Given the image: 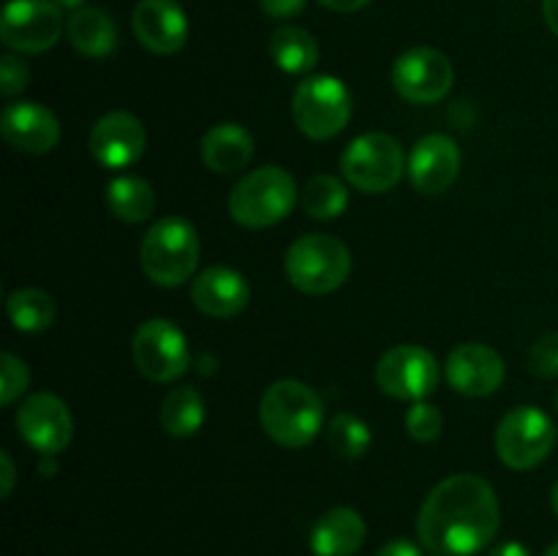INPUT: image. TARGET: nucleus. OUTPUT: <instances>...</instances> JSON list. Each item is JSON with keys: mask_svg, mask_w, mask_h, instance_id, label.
I'll return each instance as SVG.
<instances>
[{"mask_svg": "<svg viewBox=\"0 0 558 556\" xmlns=\"http://www.w3.org/2000/svg\"><path fill=\"white\" fill-rule=\"evenodd\" d=\"M501 523L494 485L472 472L450 474L425 496L417 537L434 556H474L490 545Z\"/></svg>", "mask_w": 558, "mask_h": 556, "instance_id": "f257e3e1", "label": "nucleus"}, {"mask_svg": "<svg viewBox=\"0 0 558 556\" xmlns=\"http://www.w3.org/2000/svg\"><path fill=\"white\" fill-rule=\"evenodd\" d=\"M259 423L276 445L298 450L325 428V401L305 382L278 379L262 392Z\"/></svg>", "mask_w": 558, "mask_h": 556, "instance_id": "f03ea898", "label": "nucleus"}, {"mask_svg": "<svg viewBox=\"0 0 558 556\" xmlns=\"http://www.w3.org/2000/svg\"><path fill=\"white\" fill-rule=\"evenodd\" d=\"M199 265V232L180 216H167L147 229L142 240V270L158 287H180Z\"/></svg>", "mask_w": 558, "mask_h": 556, "instance_id": "7ed1b4c3", "label": "nucleus"}, {"mask_svg": "<svg viewBox=\"0 0 558 556\" xmlns=\"http://www.w3.org/2000/svg\"><path fill=\"white\" fill-rule=\"evenodd\" d=\"M298 205V183L287 169L267 164L243 174L229 194V216L245 229H265L283 221Z\"/></svg>", "mask_w": 558, "mask_h": 556, "instance_id": "20e7f679", "label": "nucleus"}, {"mask_svg": "<svg viewBox=\"0 0 558 556\" xmlns=\"http://www.w3.org/2000/svg\"><path fill=\"white\" fill-rule=\"evenodd\" d=\"M283 267L294 289L319 298L347 283L352 273V251L330 234H305L289 245Z\"/></svg>", "mask_w": 558, "mask_h": 556, "instance_id": "39448f33", "label": "nucleus"}, {"mask_svg": "<svg viewBox=\"0 0 558 556\" xmlns=\"http://www.w3.org/2000/svg\"><path fill=\"white\" fill-rule=\"evenodd\" d=\"M407 172L403 147L396 136L368 131L354 136L341 156V174L363 194H385Z\"/></svg>", "mask_w": 558, "mask_h": 556, "instance_id": "423d86ee", "label": "nucleus"}, {"mask_svg": "<svg viewBox=\"0 0 558 556\" xmlns=\"http://www.w3.org/2000/svg\"><path fill=\"white\" fill-rule=\"evenodd\" d=\"M292 114L308 140H332L352 120V93L338 76H305L294 90Z\"/></svg>", "mask_w": 558, "mask_h": 556, "instance_id": "0eeeda50", "label": "nucleus"}, {"mask_svg": "<svg viewBox=\"0 0 558 556\" xmlns=\"http://www.w3.org/2000/svg\"><path fill=\"white\" fill-rule=\"evenodd\" d=\"M556 445V425L539 407H515L496 425V456L505 467L526 472L539 467Z\"/></svg>", "mask_w": 558, "mask_h": 556, "instance_id": "6e6552de", "label": "nucleus"}, {"mask_svg": "<svg viewBox=\"0 0 558 556\" xmlns=\"http://www.w3.org/2000/svg\"><path fill=\"white\" fill-rule=\"evenodd\" d=\"M131 358L145 379L167 385L180 379L191 365V349L183 330L169 319H147L136 327Z\"/></svg>", "mask_w": 558, "mask_h": 556, "instance_id": "1a4fd4ad", "label": "nucleus"}, {"mask_svg": "<svg viewBox=\"0 0 558 556\" xmlns=\"http://www.w3.org/2000/svg\"><path fill=\"white\" fill-rule=\"evenodd\" d=\"M376 385L385 396L398 401H423L439 385L436 354L417 343L387 349L376 363Z\"/></svg>", "mask_w": 558, "mask_h": 556, "instance_id": "9d476101", "label": "nucleus"}, {"mask_svg": "<svg viewBox=\"0 0 558 556\" xmlns=\"http://www.w3.org/2000/svg\"><path fill=\"white\" fill-rule=\"evenodd\" d=\"M63 11L54 0H9L0 16V38L9 49L38 55L63 36Z\"/></svg>", "mask_w": 558, "mask_h": 556, "instance_id": "9b49d317", "label": "nucleus"}, {"mask_svg": "<svg viewBox=\"0 0 558 556\" xmlns=\"http://www.w3.org/2000/svg\"><path fill=\"white\" fill-rule=\"evenodd\" d=\"M392 87L409 104H436L452 90L456 69L450 58L434 47L407 49L392 65Z\"/></svg>", "mask_w": 558, "mask_h": 556, "instance_id": "f8f14e48", "label": "nucleus"}, {"mask_svg": "<svg viewBox=\"0 0 558 556\" xmlns=\"http://www.w3.org/2000/svg\"><path fill=\"white\" fill-rule=\"evenodd\" d=\"M16 431L41 456H60L74 436L69 403L54 392H33L16 409Z\"/></svg>", "mask_w": 558, "mask_h": 556, "instance_id": "ddd939ff", "label": "nucleus"}, {"mask_svg": "<svg viewBox=\"0 0 558 556\" xmlns=\"http://www.w3.org/2000/svg\"><path fill=\"white\" fill-rule=\"evenodd\" d=\"M93 158L107 169L134 167L147 147V131L136 114L114 109L96 120L87 140Z\"/></svg>", "mask_w": 558, "mask_h": 556, "instance_id": "4468645a", "label": "nucleus"}, {"mask_svg": "<svg viewBox=\"0 0 558 556\" xmlns=\"http://www.w3.org/2000/svg\"><path fill=\"white\" fill-rule=\"evenodd\" d=\"M505 358L488 343H461L447 358V382L456 392L469 398L490 396L505 382Z\"/></svg>", "mask_w": 558, "mask_h": 556, "instance_id": "2eb2a0df", "label": "nucleus"}, {"mask_svg": "<svg viewBox=\"0 0 558 556\" xmlns=\"http://www.w3.org/2000/svg\"><path fill=\"white\" fill-rule=\"evenodd\" d=\"M407 172L420 194H445L458 180V172H461V150H458L450 136L428 134L409 153Z\"/></svg>", "mask_w": 558, "mask_h": 556, "instance_id": "dca6fc26", "label": "nucleus"}, {"mask_svg": "<svg viewBox=\"0 0 558 556\" xmlns=\"http://www.w3.org/2000/svg\"><path fill=\"white\" fill-rule=\"evenodd\" d=\"M131 25L136 41L153 55H174L189 41V16L174 0H140Z\"/></svg>", "mask_w": 558, "mask_h": 556, "instance_id": "f3484780", "label": "nucleus"}, {"mask_svg": "<svg viewBox=\"0 0 558 556\" xmlns=\"http://www.w3.org/2000/svg\"><path fill=\"white\" fill-rule=\"evenodd\" d=\"M0 131L11 147L44 156L60 142V123L52 109L38 101H11L0 114Z\"/></svg>", "mask_w": 558, "mask_h": 556, "instance_id": "a211bd4d", "label": "nucleus"}, {"mask_svg": "<svg viewBox=\"0 0 558 556\" xmlns=\"http://www.w3.org/2000/svg\"><path fill=\"white\" fill-rule=\"evenodd\" d=\"M191 300H194V305L205 316L232 319V316H238L248 305L251 287L243 273L216 265L196 273L194 283H191Z\"/></svg>", "mask_w": 558, "mask_h": 556, "instance_id": "6ab92c4d", "label": "nucleus"}, {"mask_svg": "<svg viewBox=\"0 0 558 556\" xmlns=\"http://www.w3.org/2000/svg\"><path fill=\"white\" fill-rule=\"evenodd\" d=\"M365 518L352 507H332L311 527L308 545L314 556H354L365 543Z\"/></svg>", "mask_w": 558, "mask_h": 556, "instance_id": "aec40b11", "label": "nucleus"}, {"mask_svg": "<svg viewBox=\"0 0 558 556\" xmlns=\"http://www.w3.org/2000/svg\"><path fill=\"white\" fill-rule=\"evenodd\" d=\"M202 161L216 174H238L254 158V136L238 123H216L202 136Z\"/></svg>", "mask_w": 558, "mask_h": 556, "instance_id": "412c9836", "label": "nucleus"}, {"mask_svg": "<svg viewBox=\"0 0 558 556\" xmlns=\"http://www.w3.org/2000/svg\"><path fill=\"white\" fill-rule=\"evenodd\" d=\"M65 36L71 47L85 58H109L118 49V27L104 9L82 5L65 22Z\"/></svg>", "mask_w": 558, "mask_h": 556, "instance_id": "4be33fe9", "label": "nucleus"}, {"mask_svg": "<svg viewBox=\"0 0 558 556\" xmlns=\"http://www.w3.org/2000/svg\"><path fill=\"white\" fill-rule=\"evenodd\" d=\"M104 202L118 221L142 223L156 210V191L147 180L134 178V174H118L107 183Z\"/></svg>", "mask_w": 558, "mask_h": 556, "instance_id": "5701e85b", "label": "nucleus"}, {"mask_svg": "<svg viewBox=\"0 0 558 556\" xmlns=\"http://www.w3.org/2000/svg\"><path fill=\"white\" fill-rule=\"evenodd\" d=\"M161 428L174 439H189L205 425V398L196 387L180 385L167 392L161 401Z\"/></svg>", "mask_w": 558, "mask_h": 556, "instance_id": "b1692460", "label": "nucleus"}, {"mask_svg": "<svg viewBox=\"0 0 558 556\" xmlns=\"http://www.w3.org/2000/svg\"><path fill=\"white\" fill-rule=\"evenodd\" d=\"M270 55L278 69L287 71V74L303 76L311 74L319 63V44L303 27L287 25L272 33Z\"/></svg>", "mask_w": 558, "mask_h": 556, "instance_id": "393cba45", "label": "nucleus"}, {"mask_svg": "<svg viewBox=\"0 0 558 556\" xmlns=\"http://www.w3.org/2000/svg\"><path fill=\"white\" fill-rule=\"evenodd\" d=\"M5 311H9L11 325L20 333H44L54 322V300L49 298L44 289L25 287L16 289L5 300Z\"/></svg>", "mask_w": 558, "mask_h": 556, "instance_id": "a878e982", "label": "nucleus"}, {"mask_svg": "<svg viewBox=\"0 0 558 556\" xmlns=\"http://www.w3.org/2000/svg\"><path fill=\"white\" fill-rule=\"evenodd\" d=\"M349 205V189L336 174H316L305 183L303 210L316 221H332Z\"/></svg>", "mask_w": 558, "mask_h": 556, "instance_id": "bb28decb", "label": "nucleus"}, {"mask_svg": "<svg viewBox=\"0 0 558 556\" xmlns=\"http://www.w3.org/2000/svg\"><path fill=\"white\" fill-rule=\"evenodd\" d=\"M327 442H330L332 452L341 458H363L371 447V428L365 420H360L352 412L332 414L327 423Z\"/></svg>", "mask_w": 558, "mask_h": 556, "instance_id": "cd10ccee", "label": "nucleus"}, {"mask_svg": "<svg viewBox=\"0 0 558 556\" xmlns=\"http://www.w3.org/2000/svg\"><path fill=\"white\" fill-rule=\"evenodd\" d=\"M27 385H31V371L25 360L11 352L0 354V403L11 407L27 390Z\"/></svg>", "mask_w": 558, "mask_h": 556, "instance_id": "c85d7f7f", "label": "nucleus"}, {"mask_svg": "<svg viewBox=\"0 0 558 556\" xmlns=\"http://www.w3.org/2000/svg\"><path fill=\"white\" fill-rule=\"evenodd\" d=\"M441 428H445V418L436 407L425 401H414V407L407 412V434L412 436L414 442H436L441 436Z\"/></svg>", "mask_w": 558, "mask_h": 556, "instance_id": "c756f323", "label": "nucleus"}, {"mask_svg": "<svg viewBox=\"0 0 558 556\" xmlns=\"http://www.w3.org/2000/svg\"><path fill=\"white\" fill-rule=\"evenodd\" d=\"M529 374H534L537 379H554L558 376V330L545 333L537 341L532 343L526 358Z\"/></svg>", "mask_w": 558, "mask_h": 556, "instance_id": "7c9ffc66", "label": "nucleus"}, {"mask_svg": "<svg viewBox=\"0 0 558 556\" xmlns=\"http://www.w3.org/2000/svg\"><path fill=\"white\" fill-rule=\"evenodd\" d=\"M27 80H31V71H27V65L16 55H3L0 58V90H3L5 98L25 90Z\"/></svg>", "mask_w": 558, "mask_h": 556, "instance_id": "2f4dec72", "label": "nucleus"}, {"mask_svg": "<svg viewBox=\"0 0 558 556\" xmlns=\"http://www.w3.org/2000/svg\"><path fill=\"white\" fill-rule=\"evenodd\" d=\"M305 3L308 0H259L262 11L272 16V20H292V16H298L305 9Z\"/></svg>", "mask_w": 558, "mask_h": 556, "instance_id": "473e14b6", "label": "nucleus"}, {"mask_svg": "<svg viewBox=\"0 0 558 556\" xmlns=\"http://www.w3.org/2000/svg\"><path fill=\"white\" fill-rule=\"evenodd\" d=\"M0 469H3V472H0V496L9 499L11 491H14L16 485V467L9 450H0Z\"/></svg>", "mask_w": 558, "mask_h": 556, "instance_id": "72a5a7b5", "label": "nucleus"}, {"mask_svg": "<svg viewBox=\"0 0 558 556\" xmlns=\"http://www.w3.org/2000/svg\"><path fill=\"white\" fill-rule=\"evenodd\" d=\"M376 556H423V551H420V545H414L412 540L398 537L381 545V548L376 551Z\"/></svg>", "mask_w": 558, "mask_h": 556, "instance_id": "f704fd0d", "label": "nucleus"}, {"mask_svg": "<svg viewBox=\"0 0 558 556\" xmlns=\"http://www.w3.org/2000/svg\"><path fill=\"white\" fill-rule=\"evenodd\" d=\"M325 9L330 11H341V14H352V11H360L365 9V5L371 3V0H319Z\"/></svg>", "mask_w": 558, "mask_h": 556, "instance_id": "c9c22d12", "label": "nucleus"}, {"mask_svg": "<svg viewBox=\"0 0 558 556\" xmlns=\"http://www.w3.org/2000/svg\"><path fill=\"white\" fill-rule=\"evenodd\" d=\"M490 556H532V551H529L526 545H521V543H515V540H510V543L496 545V548L490 551Z\"/></svg>", "mask_w": 558, "mask_h": 556, "instance_id": "e433bc0d", "label": "nucleus"}, {"mask_svg": "<svg viewBox=\"0 0 558 556\" xmlns=\"http://www.w3.org/2000/svg\"><path fill=\"white\" fill-rule=\"evenodd\" d=\"M543 14L550 31L558 36V0H543Z\"/></svg>", "mask_w": 558, "mask_h": 556, "instance_id": "4c0bfd02", "label": "nucleus"}, {"mask_svg": "<svg viewBox=\"0 0 558 556\" xmlns=\"http://www.w3.org/2000/svg\"><path fill=\"white\" fill-rule=\"evenodd\" d=\"M54 458H58V456H44V461L38 463V469H41V472L47 474V478H52V474L58 472V463H54Z\"/></svg>", "mask_w": 558, "mask_h": 556, "instance_id": "58836bf2", "label": "nucleus"}, {"mask_svg": "<svg viewBox=\"0 0 558 556\" xmlns=\"http://www.w3.org/2000/svg\"><path fill=\"white\" fill-rule=\"evenodd\" d=\"M54 3L60 5V9H82V3H85V0H54Z\"/></svg>", "mask_w": 558, "mask_h": 556, "instance_id": "ea45409f", "label": "nucleus"}, {"mask_svg": "<svg viewBox=\"0 0 558 556\" xmlns=\"http://www.w3.org/2000/svg\"><path fill=\"white\" fill-rule=\"evenodd\" d=\"M550 505H554V512L558 516V480L554 483V488H550Z\"/></svg>", "mask_w": 558, "mask_h": 556, "instance_id": "a19ab883", "label": "nucleus"}, {"mask_svg": "<svg viewBox=\"0 0 558 556\" xmlns=\"http://www.w3.org/2000/svg\"><path fill=\"white\" fill-rule=\"evenodd\" d=\"M545 556H558V543H554V545H550V548H548V551H545Z\"/></svg>", "mask_w": 558, "mask_h": 556, "instance_id": "79ce46f5", "label": "nucleus"}, {"mask_svg": "<svg viewBox=\"0 0 558 556\" xmlns=\"http://www.w3.org/2000/svg\"><path fill=\"white\" fill-rule=\"evenodd\" d=\"M554 407H556V412H558V392H556V398H554Z\"/></svg>", "mask_w": 558, "mask_h": 556, "instance_id": "37998d69", "label": "nucleus"}]
</instances>
